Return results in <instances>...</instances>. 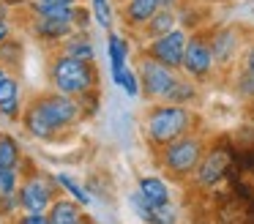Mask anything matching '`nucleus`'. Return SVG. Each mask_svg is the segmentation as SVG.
<instances>
[{"instance_id": "1", "label": "nucleus", "mask_w": 254, "mask_h": 224, "mask_svg": "<svg viewBox=\"0 0 254 224\" xmlns=\"http://www.w3.org/2000/svg\"><path fill=\"white\" fill-rule=\"evenodd\" d=\"M197 126H199V115H194L191 107L150 104L142 118V137L153 150H161L170 142L197 131Z\"/></svg>"}, {"instance_id": "2", "label": "nucleus", "mask_w": 254, "mask_h": 224, "mask_svg": "<svg viewBox=\"0 0 254 224\" xmlns=\"http://www.w3.org/2000/svg\"><path fill=\"white\" fill-rule=\"evenodd\" d=\"M47 82H50V90L71 98H82L90 90H99L101 76L96 63L74 60L68 55L58 52V49H52L50 58H47Z\"/></svg>"}, {"instance_id": "3", "label": "nucleus", "mask_w": 254, "mask_h": 224, "mask_svg": "<svg viewBox=\"0 0 254 224\" xmlns=\"http://www.w3.org/2000/svg\"><path fill=\"white\" fill-rule=\"evenodd\" d=\"M205 153H208V140H205L199 131L181 137V140L164 145L161 150H156V161L164 169V175L175 180H189L194 178L197 167L202 164Z\"/></svg>"}, {"instance_id": "4", "label": "nucleus", "mask_w": 254, "mask_h": 224, "mask_svg": "<svg viewBox=\"0 0 254 224\" xmlns=\"http://www.w3.org/2000/svg\"><path fill=\"white\" fill-rule=\"evenodd\" d=\"M28 101L33 104L41 115H44V120L50 123V129L58 134V140H61L63 134H68V131H74L85 120L79 98L63 96V93H55V90H50V93H33Z\"/></svg>"}, {"instance_id": "5", "label": "nucleus", "mask_w": 254, "mask_h": 224, "mask_svg": "<svg viewBox=\"0 0 254 224\" xmlns=\"http://www.w3.org/2000/svg\"><path fill=\"white\" fill-rule=\"evenodd\" d=\"M58 178L41 169H28L19 186V200H22V213H50L52 202L61 197Z\"/></svg>"}, {"instance_id": "6", "label": "nucleus", "mask_w": 254, "mask_h": 224, "mask_svg": "<svg viewBox=\"0 0 254 224\" xmlns=\"http://www.w3.org/2000/svg\"><path fill=\"white\" fill-rule=\"evenodd\" d=\"M181 74L194 79L197 85H205V82H210L216 76V60H213V49H210V41H208V27L189 33Z\"/></svg>"}, {"instance_id": "7", "label": "nucleus", "mask_w": 254, "mask_h": 224, "mask_svg": "<svg viewBox=\"0 0 254 224\" xmlns=\"http://www.w3.org/2000/svg\"><path fill=\"white\" fill-rule=\"evenodd\" d=\"M134 69H137L139 82H142V98L150 104H164L167 96H170V90H172V85H175L178 76H181V71L167 69V66L156 63L153 58H148V55H142V52H137Z\"/></svg>"}, {"instance_id": "8", "label": "nucleus", "mask_w": 254, "mask_h": 224, "mask_svg": "<svg viewBox=\"0 0 254 224\" xmlns=\"http://www.w3.org/2000/svg\"><path fill=\"white\" fill-rule=\"evenodd\" d=\"M232 164H235V150L227 148L224 142H216V145H208V153H205L202 164L194 172V186L199 191H216L221 183L227 180Z\"/></svg>"}, {"instance_id": "9", "label": "nucleus", "mask_w": 254, "mask_h": 224, "mask_svg": "<svg viewBox=\"0 0 254 224\" xmlns=\"http://www.w3.org/2000/svg\"><path fill=\"white\" fill-rule=\"evenodd\" d=\"M208 41L213 49V60L219 71H235V66L241 63L243 55V33L238 30V25H213L208 27Z\"/></svg>"}, {"instance_id": "10", "label": "nucleus", "mask_w": 254, "mask_h": 224, "mask_svg": "<svg viewBox=\"0 0 254 224\" xmlns=\"http://www.w3.org/2000/svg\"><path fill=\"white\" fill-rule=\"evenodd\" d=\"M186 44H189V30L175 27V30L167 33V36L153 38V41H148V44H139V52L153 58L156 63L167 66V69L181 71L183 55H186Z\"/></svg>"}, {"instance_id": "11", "label": "nucleus", "mask_w": 254, "mask_h": 224, "mask_svg": "<svg viewBox=\"0 0 254 224\" xmlns=\"http://www.w3.org/2000/svg\"><path fill=\"white\" fill-rule=\"evenodd\" d=\"M25 14V11H22ZM25 33L30 38H36L44 47H61L68 36L74 33V25H63V22H52V19H39V16L25 14Z\"/></svg>"}, {"instance_id": "12", "label": "nucleus", "mask_w": 254, "mask_h": 224, "mask_svg": "<svg viewBox=\"0 0 254 224\" xmlns=\"http://www.w3.org/2000/svg\"><path fill=\"white\" fill-rule=\"evenodd\" d=\"M159 11L156 0H118V19L131 36H137Z\"/></svg>"}, {"instance_id": "13", "label": "nucleus", "mask_w": 254, "mask_h": 224, "mask_svg": "<svg viewBox=\"0 0 254 224\" xmlns=\"http://www.w3.org/2000/svg\"><path fill=\"white\" fill-rule=\"evenodd\" d=\"M25 98H22V82L17 74L6 76L0 82V120L6 123H22V112H25Z\"/></svg>"}, {"instance_id": "14", "label": "nucleus", "mask_w": 254, "mask_h": 224, "mask_svg": "<svg viewBox=\"0 0 254 224\" xmlns=\"http://www.w3.org/2000/svg\"><path fill=\"white\" fill-rule=\"evenodd\" d=\"M128 205L131 211L142 219L145 224H178V208L172 205H153L150 200H145L139 191H131L128 194Z\"/></svg>"}, {"instance_id": "15", "label": "nucleus", "mask_w": 254, "mask_h": 224, "mask_svg": "<svg viewBox=\"0 0 254 224\" xmlns=\"http://www.w3.org/2000/svg\"><path fill=\"white\" fill-rule=\"evenodd\" d=\"M107 58H110V71H112V82L118 85L121 74L128 69V58H131V41L126 36H121L118 30L107 33Z\"/></svg>"}, {"instance_id": "16", "label": "nucleus", "mask_w": 254, "mask_h": 224, "mask_svg": "<svg viewBox=\"0 0 254 224\" xmlns=\"http://www.w3.org/2000/svg\"><path fill=\"white\" fill-rule=\"evenodd\" d=\"M22 131L30 137V140H36V142H55L58 140V134L50 129V123L44 120V115L39 112V109L33 107V104H25V112H22Z\"/></svg>"}, {"instance_id": "17", "label": "nucleus", "mask_w": 254, "mask_h": 224, "mask_svg": "<svg viewBox=\"0 0 254 224\" xmlns=\"http://www.w3.org/2000/svg\"><path fill=\"white\" fill-rule=\"evenodd\" d=\"M175 27H181V22H178V11L159 8L153 14V19L137 33V38H139V44H148V41H153V38H161V36H167V33H172Z\"/></svg>"}, {"instance_id": "18", "label": "nucleus", "mask_w": 254, "mask_h": 224, "mask_svg": "<svg viewBox=\"0 0 254 224\" xmlns=\"http://www.w3.org/2000/svg\"><path fill=\"white\" fill-rule=\"evenodd\" d=\"M77 8L79 5H58V3H33L25 8V14L30 16H39V19H52V22H63V25H74L77 19Z\"/></svg>"}, {"instance_id": "19", "label": "nucleus", "mask_w": 254, "mask_h": 224, "mask_svg": "<svg viewBox=\"0 0 254 224\" xmlns=\"http://www.w3.org/2000/svg\"><path fill=\"white\" fill-rule=\"evenodd\" d=\"M58 52L68 55V58L74 60H85V63H96V47H93V38H90V33H79L74 30L71 36L66 38V41L58 47Z\"/></svg>"}, {"instance_id": "20", "label": "nucleus", "mask_w": 254, "mask_h": 224, "mask_svg": "<svg viewBox=\"0 0 254 224\" xmlns=\"http://www.w3.org/2000/svg\"><path fill=\"white\" fill-rule=\"evenodd\" d=\"M137 191L150 200L153 205H170L172 202V191L167 186V180L161 175H139L137 178Z\"/></svg>"}, {"instance_id": "21", "label": "nucleus", "mask_w": 254, "mask_h": 224, "mask_svg": "<svg viewBox=\"0 0 254 224\" xmlns=\"http://www.w3.org/2000/svg\"><path fill=\"white\" fill-rule=\"evenodd\" d=\"M47 216H50L52 224H82L85 208L79 205L77 200L61 194L55 202H52V208H50V213H47Z\"/></svg>"}, {"instance_id": "22", "label": "nucleus", "mask_w": 254, "mask_h": 224, "mask_svg": "<svg viewBox=\"0 0 254 224\" xmlns=\"http://www.w3.org/2000/svg\"><path fill=\"white\" fill-rule=\"evenodd\" d=\"M22 145L14 134H0V169H22Z\"/></svg>"}, {"instance_id": "23", "label": "nucleus", "mask_w": 254, "mask_h": 224, "mask_svg": "<svg viewBox=\"0 0 254 224\" xmlns=\"http://www.w3.org/2000/svg\"><path fill=\"white\" fill-rule=\"evenodd\" d=\"M199 98V85L194 79H189V76H178V82L172 85L170 96H167L164 104H178V107H191L194 101Z\"/></svg>"}, {"instance_id": "24", "label": "nucleus", "mask_w": 254, "mask_h": 224, "mask_svg": "<svg viewBox=\"0 0 254 224\" xmlns=\"http://www.w3.org/2000/svg\"><path fill=\"white\" fill-rule=\"evenodd\" d=\"M55 178H58V186H61L63 194L71 197V200H77L82 208H90L96 202V197L88 191V186H82L77 178H71V175H66V172H58Z\"/></svg>"}, {"instance_id": "25", "label": "nucleus", "mask_w": 254, "mask_h": 224, "mask_svg": "<svg viewBox=\"0 0 254 224\" xmlns=\"http://www.w3.org/2000/svg\"><path fill=\"white\" fill-rule=\"evenodd\" d=\"M0 63L6 66L11 74H17V71L22 69V63H25V44L19 41L17 36H11L3 47H0Z\"/></svg>"}, {"instance_id": "26", "label": "nucleus", "mask_w": 254, "mask_h": 224, "mask_svg": "<svg viewBox=\"0 0 254 224\" xmlns=\"http://www.w3.org/2000/svg\"><path fill=\"white\" fill-rule=\"evenodd\" d=\"M90 11H93V19L101 30H115V0H88Z\"/></svg>"}, {"instance_id": "27", "label": "nucleus", "mask_w": 254, "mask_h": 224, "mask_svg": "<svg viewBox=\"0 0 254 224\" xmlns=\"http://www.w3.org/2000/svg\"><path fill=\"white\" fill-rule=\"evenodd\" d=\"M118 87H121L128 98H139V96H142V82H139V74H137V69H134V66H128V69L121 74Z\"/></svg>"}, {"instance_id": "28", "label": "nucleus", "mask_w": 254, "mask_h": 224, "mask_svg": "<svg viewBox=\"0 0 254 224\" xmlns=\"http://www.w3.org/2000/svg\"><path fill=\"white\" fill-rule=\"evenodd\" d=\"M19 213H22V200H19V191L0 197V219H17Z\"/></svg>"}, {"instance_id": "29", "label": "nucleus", "mask_w": 254, "mask_h": 224, "mask_svg": "<svg viewBox=\"0 0 254 224\" xmlns=\"http://www.w3.org/2000/svg\"><path fill=\"white\" fill-rule=\"evenodd\" d=\"M79 104H82L85 120H88V118H96V115H99V109H101V90H90L88 96L79 98Z\"/></svg>"}, {"instance_id": "30", "label": "nucleus", "mask_w": 254, "mask_h": 224, "mask_svg": "<svg viewBox=\"0 0 254 224\" xmlns=\"http://www.w3.org/2000/svg\"><path fill=\"white\" fill-rule=\"evenodd\" d=\"M90 22H93V11H90V5H79V8H77V19H74V30L90 33Z\"/></svg>"}, {"instance_id": "31", "label": "nucleus", "mask_w": 254, "mask_h": 224, "mask_svg": "<svg viewBox=\"0 0 254 224\" xmlns=\"http://www.w3.org/2000/svg\"><path fill=\"white\" fill-rule=\"evenodd\" d=\"M235 69H243L254 76V38L246 44V49H243V55H241V63H238Z\"/></svg>"}, {"instance_id": "32", "label": "nucleus", "mask_w": 254, "mask_h": 224, "mask_svg": "<svg viewBox=\"0 0 254 224\" xmlns=\"http://www.w3.org/2000/svg\"><path fill=\"white\" fill-rule=\"evenodd\" d=\"M11 224H52L47 213H19L17 219H11Z\"/></svg>"}, {"instance_id": "33", "label": "nucleus", "mask_w": 254, "mask_h": 224, "mask_svg": "<svg viewBox=\"0 0 254 224\" xmlns=\"http://www.w3.org/2000/svg\"><path fill=\"white\" fill-rule=\"evenodd\" d=\"M14 36V27H11V22L8 19H0V47L8 41V38Z\"/></svg>"}, {"instance_id": "34", "label": "nucleus", "mask_w": 254, "mask_h": 224, "mask_svg": "<svg viewBox=\"0 0 254 224\" xmlns=\"http://www.w3.org/2000/svg\"><path fill=\"white\" fill-rule=\"evenodd\" d=\"M183 3H186V0H156V5L164 8V11H178Z\"/></svg>"}, {"instance_id": "35", "label": "nucleus", "mask_w": 254, "mask_h": 224, "mask_svg": "<svg viewBox=\"0 0 254 224\" xmlns=\"http://www.w3.org/2000/svg\"><path fill=\"white\" fill-rule=\"evenodd\" d=\"M3 3H6L8 8H11V11H19V8L25 11V8H28V5H30V3H33V0H3Z\"/></svg>"}, {"instance_id": "36", "label": "nucleus", "mask_w": 254, "mask_h": 224, "mask_svg": "<svg viewBox=\"0 0 254 224\" xmlns=\"http://www.w3.org/2000/svg\"><path fill=\"white\" fill-rule=\"evenodd\" d=\"M0 19H8V22H11V19H14V11H11V8H8V5H6V3H3V0H0Z\"/></svg>"}, {"instance_id": "37", "label": "nucleus", "mask_w": 254, "mask_h": 224, "mask_svg": "<svg viewBox=\"0 0 254 224\" xmlns=\"http://www.w3.org/2000/svg\"><path fill=\"white\" fill-rule=\"evenodd\" d=\"M39 3H58V5H82V0H39Z\"/></svg>"}, {"instance_id": "38", "label": "nucleus", "mask_w": 254, "mask_h": 224, "mask_svg": "<svg viewBox=\"0 0 254 224\" xmlns=\"http://www.w3.org/2000/svg\"><path fill=\"white\" fill-rule=\"evenodd\" d=\"M246 115H249V120L254 123V101H249V104H246Z\"/></svg>"}, {"instance_id": "39", "label": "nucleus", "mask_w": 254, "mask_h": 224, "mask_svg": "<svg viewBox=\"0 0 254 224\" xmlns=\"http://www.w3.org/2000/svg\"><path fill=\"white\" fill-rule=\"evenodd\" d=\"M6 76H11V71H8V69H6V66H3V63H0V82H3V79H6Z\"/></svg>"}, {"instance_id": "40", "label": "nucleus", "mask_w": 254, "mask_h": 224, "mask_svg": "<svg viewBox=\"0 0 254 224\" xmlns=\"http://www.w3.org/2000/svg\"><path fill=\"white\" fill-rule=\"evenodd\" d=\"M82 224H99V222H96V219L90 216V213H85V216H82Z\"/></svg>"}, {"instance_id": "41", "label": "nucleus", "mask_w": 254, "mask_h": 224, "mask_svg": "<svg viewBox=\"0 0 254 224\" xmlns=\"http://www.w3.org/2000/svg\"><path fill=\"white\" fill-rule=\"evenodd\" d=\"M194 3H219V0H194Z\"/></svg>"}, {"instance_id": "42", "label": "nucleus", "mask_w": 254, "mask_h": 224, "mask_svg": "<svg viewBox=\"0 0 254 224\" xmlns=\"http://www.w3.org/2000/svg\"><path fill=\"white\" fill-rule=\"evenodd\" d=\"M115 3H118V0H115Z\"/></svg>"}]
</instances>
